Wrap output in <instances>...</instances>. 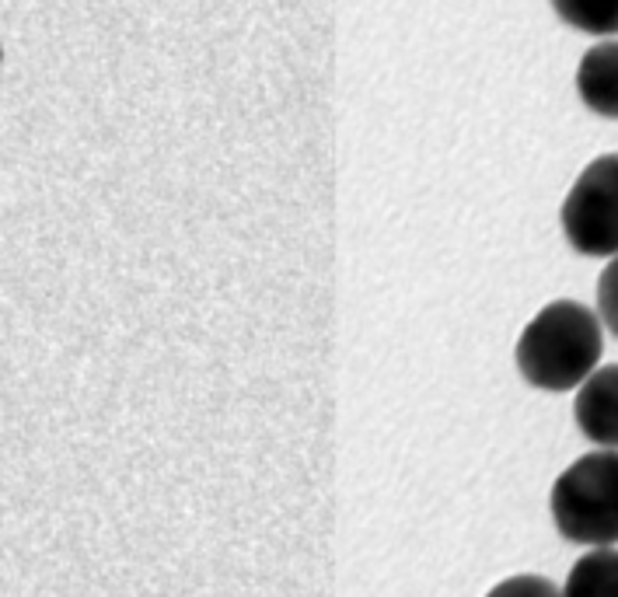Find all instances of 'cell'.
<instances>
[{
	"label": "cell",
	"instance_id": "obj_7",
	"mask_svg": "<svg viewBox=\"0 0 618 597\" xmlns=\"http://www.w3.org/2000/svg\"><path fill=\"white\" fill-rule=\"evenodd\" d=\"M548 4L577 32H591V35L618 32V0H548Z\"/></svg>",
	"mask_w": 618,
	"mask_h": 597
},
{
	"label": "cell",
	"instance_id": "obj_2",
	"mask_svg": "<svg viewBox=\"0 0 618 597\" xmlns=\"http://www.w3.org/2000/svg\"><path fill=\"white\" fill-rule=\"evenodd\" d=\"M552 520L573 545L608 548L618 541V451L577 458L552 486Z\"/></svg>",
	"mask_w": 618,
	"mask_h": 597
},
{
	"label": "cell",
	"instance_id": "obj_1",
	"mask_svg": "<svg viewBox=\"0 0 618 597\" xmlns=\"http://www.w3.org/2000/svg\"><path fill=\"white\" fill-rule=\"evenodd\" d=\"M601 353V318L580 300H552L524 325L517 371L538 392H573L594 374Z\"/></svg>",
	"mask_w": 618,
	"mask_h": 597
},
{
	"label": "cell",
	"instance_id": "obj_4",
	"mask_svg": "<svg viewBox=\"0 0 618 597\" xmlns=\"http://www.w3.org/2000/svg\"><path fill=\"white\" fill-rule=\"evenodd\" d=\"M573 416L587 440L601 444L605 451H618V364L594 371L580 385Z\"/></svg>",
	"mask_w": 618,
	"mask_h": 597
},
{
	"label": "cell",
	"instance_id": "obj_3",
	"mask_svg": "<svg viewBox=\"0 0 618 597\" xmlns=\"http://www.w3.org/2000/svg\"><path fill=\"white\" fill-rule=\"evenodd\" d=\"M566 241L591 259L618 255V154L594 158L562 203Z\"/></svg>",
	"mask_w": 618,
	"mask_h": 597
},
{
	"label": "cell",
	"instance_id": "obj_6",
	"mask_svg": "<svg viewBox=\"0 0 618 597\" xmlns=\"http://www.w3.org/2000/svg\"><path fill=\"white\" fill-rule=\"evenodd\" d=\"M562 597H618V548H594L577 559Z\"/></svg>",
	"mask_w": 618,
	"mask_h": 597
},
{
	"label": "cell",
	"instance_id": "obj_9",
	"mask_svg": "<svg viewBox=\"0 0 618 597\" xmlns=\"http://www.w3.org/2000/svg\"><path fill=\"white\" fill-rule=\"evenodd\" d=\"M598 318L618 339V255H612V262L605 266V273L598 280Z\"/></svg>",
	"mask_w": 618,
	"mask_h": 597
},
{
	"label": "cell",
	"instance_id": "obj_8",
	"mask_svg": "<svg viewBox=\"0 0 618 597\" xmlns=\"http://www.w3.org/2000/svg\"><path fill=\"white\" fill-rule=\"evenodd\" d=\"M486 597H562V591L548 580V577H538V573H520V577H510L503 584H496Z\"/></svg>",
	"mask_w": 618,
	"mask_h": 597
},
{
	"label": "cell",
	"instance_id": "obj_5",
	"mask_svg": "<svg viewBox=\"0 0 618 597\" xmlns=\"http://www.w3.org/2000/svg\"><path fill=\"white\" fill-rule=\"evenodd\" d=\"M577 91L591 112L618 119V42H598L584 53L577 67Z\"/></svg>",
	"mask_w": 618,
	"mask_h": 597
}]
</instances>
